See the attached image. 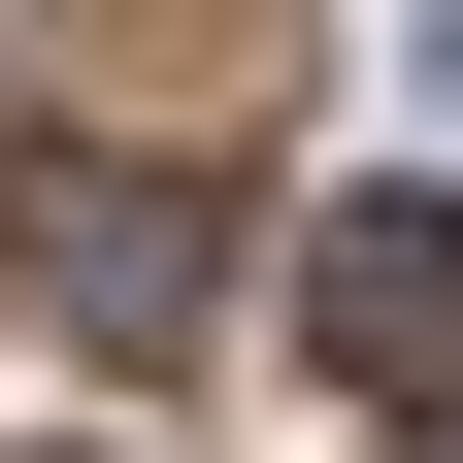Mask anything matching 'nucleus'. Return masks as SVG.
I'll return each instance as SVG.
<instances>
[{
    "instance_id": "f257e3e1",
    "label": "nucleus",
    "mask_w": 463,
    "mask_h": 463,
    "mask_svg": "<svg viewBox=\"0 0 463 463\" xmlns=\"http://www.w3.org/2000/svg\"><path fill=\"white\" fill-rule=\"evenodd\" d=\"M298 331H331V397L430 430V397H463V199H331L298 232Z\"/></svg>"
},
{
    "instance_id": "f03ea898",
    "label": "nucleus",
    "mask_w": 463,
    "mask_h": 463,
    "mask_svg": "<svg viewBox=\"0 0 463 463\" xmlns=\"http://www.w3.org/2000/svg\"><path fill=\"white\" fill-rule=\"evenodd\" d=\"M33 298H67L99 364H199V298H232V232H199V199H133V165H33Z\"/></svg>"
},
{
    "instance_id": "7ed1b4c3",
    "label": "nucleus",
    "mask_w": 463,
    "mask_h": 463,
    "mask_svg": "<svg viewBox=\"0 0 463 463\" xmlns=\"http://www.w3.org/2000/svg\"><path fill=\"white\" fill-rule=\"evenodd\" d=\"M67 463H99V430H67Z\"/></svg>"
}]
</instances>
